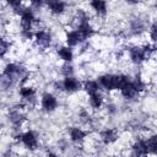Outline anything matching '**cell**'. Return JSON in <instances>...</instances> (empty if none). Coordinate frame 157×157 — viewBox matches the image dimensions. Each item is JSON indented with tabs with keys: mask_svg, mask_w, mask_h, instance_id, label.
<instances>
[{
	"mask_svg": "<svg viewBox=\"0 0 157 157\" xmlns=\"http://www.w3.org/2000/svg\"><path fill=\"white\" fill-rule=\"evenodd\" d=\"M151 37L153 40H157V22L152 26V31H151Z\"/></svg>",
	"mask_w": 157,
	"mask_h": 157,
	"instance_id": "obj_22",
	"label": "cell"
},
{
	"mask_svg": "<svg viewBox=\"0 0 157 157\" xmlns=\"http://www.w3.org/2000/svg\"><path fill=\"white\" fill-rule=\"evenodd\" d=\"M22 141L25 142V145L27 146V147H29V148H36V146H37V139H36V136H34V134L33 132H26L25 135H22Z\"/></svg>",
	"mask_w": 157,
	"mask_h": 157,
	"instance_id": "obj_6",
	"label": "cell"
},
{
	"mask_svg": "<svg viewBox=\"0 0 157 157\" xmlns=\"http://www.w3.org/2000/svg\"><path fill=\"white\" fill-rule=\"evenodd\" d=\"M146 146H147V152H151V153L157 152V135L150 137L146 142Z\"/></svg>",
	"mask_w": 157,
	"mask_h": 157,
	"instance_id": "obj_11",
	"label": "cell"
},
{
	"mask_svg": "<svg viewBox=\"0 0 157 157\" xmlns=\"http://www.w3.org/2000/svg\"><path fill=\"white\" fill-rule=\"evenodd\" d=\"M86 91L90 93V94H94V93H97V90H98V85H97V82H94V81H88V82H86Z\"/></svg>",
	"mask_w": 157,
	"mask_h": 157,
	"instance_id": "obj_16",
	"label": "cell"
},
{
	"mask_svg": "<svg viewBox=\"0 0 157 157\" xmlns=\"http://www.w3.org/2000/svg\"><path fill=\"white\" fill-rule=\"evenodd\" d=\"M91 104L94 107V108H98L101 104H102V97L101 94L98 93H94V94H91Z\"/></svg>",
	"mask_w": 157,
	"mask_h": 157,
	"instance_id": "obj_18",
	"label": "cell"
},
{
	"mask_svg": "<svg viewBox=\"0 0 157 157\" xmlns=\"http://www.w3.org/2000/svg\"><path fill=\"white\" fill-rule=\"evenodd\" d=\"M59 55H60L61 59H64L65 61H70V60L72 59V53H71V50H70L69 48H65V47H63V48L59 49Z\"/></svg>",
	"mask_w": 157,
	"mask_h": 157,
	"instance_id": "obj_14",
	"label": "cell"
},
{
	"mask_svg": "<svg viewBox=\"0 0 157 157\" xmlns=\"http://www.w3.org/2000/svg\"><path fill=\"white\" fill-rule=\"evenodd\" d=\"M147 153V146L145 141H139L134 145V157H141Z\"/></svg>",
	"mask_w": 157,
	"mask_h": 157,
	"instance_id": "obj_7",
	"label": "cell"
},
{
	"mask_svg": "<svg viewBox=\"0 0 157 157\" xmlns=\"http://www.w3.org/2000/svg\"><path fill=\"white\" fill-rule=\"evenodd\" d=\"M7 45H9V44H7V43H6L4 39H1V55H4V54H5Z\"/></svg>",
	"mask_w": 157,
	"mask_h": 157,
	"instance_id": "obj_23",
	"label": "cell"
},
{
	"mask_svg": "<svg viewBox=\"0 0 157 157\" xmlns=\"http://www.w3.org/2000/svg\"><path fill=\"white\" fill-rule=\"evenodd\" d=\"M99 82L107 90H114L115 88V76H113V75H104V76H102L99 78Z\"/></svg>",
	"mask_w": 157,
	"mask_h": 157,
	"instance_id": "obj_5",
	"label": "cell"
},
{
	"mask_svg": "<svg viewBox=\"0 0 157 157\" xmlns=\"http://www.w3.org/2000/svg\"><path fill=\"white\" fill-rule=\"evenodd\" d=\"M102 139H103V141L105 144H109V142H112V141H114L117 139V135H115V132L113 130H105L102 134Z\"/></svg>",
	"mask_w": 157,
	"mask_h": 157,
	"instance_id": "obj_13",
	"label": "cell"
},
{
	"mask_svg": "<svg viewBox=\"0 0 157 157\" xmlns=\"http://www.w3.org/2000/svg\"><path fill=\"white\" fill-rule=\"evenodd\" d=\"M36 37H37V43H38L39 45H42V47L49 45V43H50V36H49L47 32L40 31V32H38V33L36 34Z\"/></svg>",
	"mask_w": 157,
	"mask_h": 157,
	"instance_id": "obj_9",
	"label": "cell"
},
{
	"mask_svg": "<svg viewBox=\"0 0 157 157\" xmlns=\"http://www.w3.org/2000/svg\"><path fill=\"white\" fill-rule=\"evenodd\" d=\"M21 15H22V20H21V25H22V28H23V32H26L27 37H31V33H29V28H31V23L32 21L34 20L32 12L26 9V10H22L21 11Z\"/></svg>",
	"mask_w": 157,
	"mask_h": 157,
	"instance_id": "obj_1",
	"label": "cell"
},
{
	"mask_svg": "<svg viewBox=\"0 0 157 157\" xmlns=\"http://www.w3.org/2000/svg\"><path fill=\"white\" fill-rule=\"evenodd\" d=\"M136 92H137V91H136L134 83H128V85L121 90V93H123V96H124L125 98H131V97H134Z\"/></svg>",
	"mask_w": 157,
	"mask_h": 157,
	"instance_id": "obj_10",
	"label": "cell"
},
{
	"mask_svg": "<svg viewBox=\"0 0 157 157\" xmlns=\"http://www.w3.org/2000/svg\"><path fill=\"white\" fill-rule=\"evenodd\" d=\"M48 157H56V156H55V155H49Z\"/></svg>",
	"mask_w": 157,
	"mask_h": 157,
	"instance_id": "obj_25",
	"label": "cell"
},
{
	"mask_svg": "<svg viewBox=\"0 0 157 157\" xmlns=\"http://www.w3.org/2000/svg\"><path fill=\"white\" fill-rule=\"evenodd\" d=\"M43 108L45 110H53L56 107V99L54 98V96H52L50 93H45L43 96V101H42Z\"/></svg>",
	"mask_w": 157,
	"mask_h": 157,
	"instance_id": "obj_3",
	"label": "cell"
},
{
	"mask_svg": "<svg viewBox=\"0 0 157 157\" xmlns=\"http://www.w3.org/2000/svg\"><path fill=\"white\" fill-rule=\"evenodd\" d=\"M88 36L86 33H83L82 31L77 29V31H74V32H70L67 34V44L69 45H76L78 42H82L87 38Z\"/></svg>",
	"mask_w": 157,
	"mask_h": 157,
	"instance_id": "obj_2",
	"label": "cell"
},
{
	"mask_svg": "<svg viewBox=\"0 0 157 157\" xmlns=\"http://www.w3.org/2000/svg\"><path fill=\"white\" fill-rule=\"evenodd\" d=\"M134 86H135L136 91H140V90H142V88H144V83L141 82V80H140V77H139V76H136V80H135V82H134Z\"/></svg>",
	"mask_w": 157,
	"mask_h": 157,
	"instance_id": "obj_20",
	"label": "cell"
},
{
	"mask_svg": "<svg viewBox=\"0 0 157 157\" xmlns=\"http://www.w3.org/2000/svg\"><path fill=\"white\" fill-rule=\"evenodd\" d=\"M130 56H131L132 61L140 63V61H142V60L146 58V52H145V49H142V48L135 47V48H132V49L130 50Z\"/></svg>",
	"mask_w": 157,
	"mask_h": 157,
	"instance_id": "obj_4",
	"label": "cell"
},
{
	"mask_svg": "<svg viewBox=\"0 0 157 157\" xmlns=\"http://www.w3.org/2000/svg\"><path fill=\"white\" fill-rule=\"evenodd\" d=\"M83 137H85V132H83L82 130H80V129H77V128H75V129L71 130V139H72V140L78 141V140H82Z\"/></svg>",
	"mask_w": 157,
	"mask_h": 157,
	"instance_id": "obj_17",
	"label": "cell"
},
{
	"mask_svg": "<svg viewBox=\"0 0 157 157\" xmlns=\"http://www.w3.org/2000/svg\"><path fill=\"white\" fill-rule=\"evenodd\" d=\"M11 120L13 121V123H18L20 120H21V115H20V113H17V112H13V113H11Z\"/></svg>",
	"mask_w": 157,
	"mask_h": 157,
	"instance_id": "obj_21",
	"label": "cell"
},
{
	"mask_svg": "<svg viewBox=\"0 0 157 157\" xmlns=\"http://www.w3.org/2000/svg\"><path fill=\"white\" fill-rule=\"evenodd\" d=\"M71 72H72V67L65 65V66H64V74L66 75V77H67V74H71Z\"/></svg>",
	"mask_w": 157,
	"mask_h": 157,
	"instance_id": "obj_24",
	"label": "cell"
},
{
	"mask_svg": "<svg viewBox=\"0 0 157 157\" xmlns=\"http://www.w3.org/2000/svg\"><path fill=\"white\" fill-rule=\"evenodd\" d=\"M20 92H21V96L25 97V98H28L29 96H32L34 93V91L32 88H29V87H22Z\"/></svg>",
	"mask_w": 157,
	"mask_h": 157,
	"instance_id": "obj_19",
	"label": "cell"
},
{
	"mask_svg": "<svg viewBox=\"0 0 157 157\" xmlns=\"http://www.w3.org/2000/svg\"><path fill=\"white\" fill-rule=\"evenodd\" d=\"M91 5L94 7V10L98 13H104L105 12V2L104 1H92Z\"/></svg>",
	"mask_w": 157,
	"mask_h": 157,
	"instance_id": "obj_15",
	"label": "cell"
},
{
	"mask_svg": "<svg viewBox=\"0 0 157 157\" xmlns=\"http://www.w3.org/2000/svg\"><path fill=\"white\" fill-rule=\"evenodd\" d=\"M48 5H49L50 10L53 12H55V13H60L64 10V7H65V4L61 2V1H50Z\"/></svg>",
	"mask_w": 157,
	"mask_h": 157,
	"instance_id": "obj_12",
	"label": "cell"
},
{
	"mask_svg": "<svg viewBox=\"0 0 157 157\" xmlns=\"http://www.w3.org/2000/svg\"><path fill=\"white\" fill-rule=\"evenodd\" d=\"M156 6H157V5H156Z\"/></svg>",
	"mask_w": 157,
	"mask_h": 157,
	"instance_id": "obj_26",
	"label": "cell"
},
{
	"mask_svg": "<svg viewBox=\"0 0 157 157\" xmlns=\"http://www.w3.org/2000/svg\"><path fill=\"white\" fill-rule=\"evenodd\" d=\"M64 87L67 91H76L80 87V83H78V81L76 78H74L71 76H67L65 78V81H64Z\"/></svg>",
	"mask_w": 157,
	"mask_h": 157,
	"instance_id": "obj_8",
	"label": "cell"
}]
</instances>
